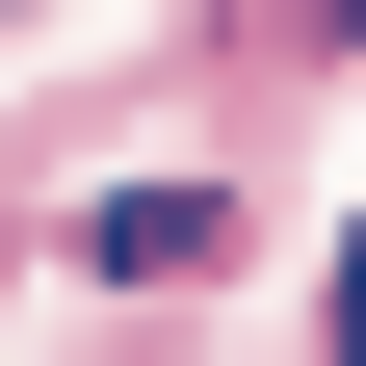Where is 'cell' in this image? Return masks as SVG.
Masks as SVG:
<instances>
[{"label":"cell","instance_id":"1","mask_svg":"<svg viewBox=\"0 0 366 366\" xmlns=\"http://www.w3.org/2000/svg\"><path fill=\"white\" fill-rule=\"evenodd\" d=\"M340 366H366V236H340Z\"/></svg>","mask_w":366,"mask_h":366}]
</instances>
